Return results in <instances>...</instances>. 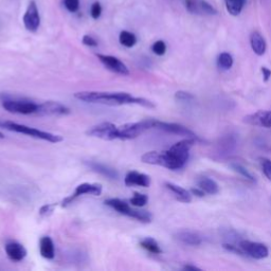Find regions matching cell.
I'll use <instances>...</instances> for the list:
<instances>
[{"mask_svg": "<svg viewBox=\"0 0 271 271\" xmlns=\"http://www.w3.org/2000/svg\"><path fill=\"white\" fill-rule=\"evenodd\" d=\"M195 144V138H187L175 143L166 152H148L141 157L143 163L161 165L169 169L184 167L189 159V152Z\"/></svg>", "mask_w": 271, "mask_h": 271, "instance_id": "cell-1", "label": "cell"}, {"mask_svg": "<svg viewBox=\"0 0 271 271\" xmlns=\"http://www.w3.org/2000/svg\"><path fill=\"white\" fill-rule=\"evenodd\" d=\"M74 98L86 103L102 104L107 106H121L136 104L146 108H154L155 104L144 98L134 97L127 92H105V91H81L74 93Z\"/></svg>", "mask_w": 271, "mask_h": 271, "instance_id": "cell-2", "label": "cell"}, {"mask_svg": "<svg viewBox=\"0 0 271 271\" xmlns=\"http://www.w3.org/2000/svg\"><path fill=\"white\" fill-rule=\"evenodd\" d=\"M0 126L5 128V130H8L10 132L24 134L27 136H30V137H32V138H36V139L51 142V143H58V142L63 141V137H60V136H58V135H54V134H51L48 132L39 131V130H36V128H33V127L27 126L24 124H18V123H15V122H12V121L0 122Z\"/></svg>", "mask_w": 271, "mask_h": 271, "instance_id": "cell-3", "label": "cell"}, {"mask_svg": "<svg viewBox=\"0 0 271 271\" xmlns=\"http://www.w3.org/2000/svg\"><path fill=\"white\" fill-rule=\"evenodd\" d=\"M105 205L110 207L113 210H116V211L120 214L126 215V216H128V217L135 218L141 222L148 223V222H151L153 219V215L150 212L144 211V210L133 209L126 201L121 200L119 198L107 199V200H105Z\"/></svg>", "mask_w": 271, "mask_h": 271, "instance_id": "cell-4", "label": "cell"}, {"mask_svg": "<svg viewBox=\"0 0 271 271\" xmlns=\"http://www.w3.org/2000/svg\"><path fill=\"white\" fill-rule=\"evenodd\" d=\"M155 120H144L141 122H134V123H126L119 126V139L120 140H132L139 137L150 128H154Z\"/></svg>", "mask_w": 271, "mask_h": 271, "instance_id": "cell-5", "label": "cell"}, {"mask_svg": "<svg viewBox=\"0 0 271 271\" xmlns=\"http://www.w3.org/2000/svg\"><path fill=\"white\" fill-rule=\"evenodd\" d=\"M2 107L6 111L18 114H35L38 108V104L31 101L15 100L4 97L2 100Z\"/></svg>", "mask_w": 271, "mask_h": 271, "instance_id": "cell-6", "label": "cell"}, {"mask_svg": "<svg viewBox=\"0 0 271 271\" xmlns=\"http://www.w3.org/2000/svg\"><path fill=\"white\" fill-rule=\"evenodd\" d=\"M86 135L89 136V137L106 141L117 140L119 139V126L110 123V122H103V123H100L88 130Z\"/></svg>", "mask_w": 271, "mask_h": 271, "instance_id": "cell-7", "label": "cell"}, {"mask_svg": "<svg viewBox=\"0 0 271 271\" xmlns=\"http://www.w3.org/2000/svg\"><path fill=\"white\" fill-rule=\"evenodd\" d=\"M102 190H103V188H102V186L99 184H87V182H85V184L78 186L74 193L70 196H68V197H66L62 201V207L69 206L70 203H72L78 197H80V196H82V195H85V194H91L94 196H99L102 193Z\"/></svg>", "mask_w": 271, "mask_h": 271, "instance_id": "cell-8", "label": "cell"}, {"mask_svg": "<svg viewBox=\"0 0 271 271\" xmlns=\"http://www.w3.org/2000/svg\"><path fill=\"white\" fill-rule=\"evenodd\" d=\"M68 113H70V109L67 106L58 103V102L48 101L38 104L35 114L37 116H65Z\"/></svg>", "mask_w": 271, "mask_h": 271, "instance_id": "cell-9", "label": "cell"}, {"mask_svg": "<svg viewBox=\"0 0 271 271\" xmlns=\"http://www.w3.org/2000/svg\"><path fill=\"white\" fill-rule=\"evenodd\" d=\"M97 56L100 59V62L109 71L120 74V76L123 77L130 76L131 72L128 70L127 66L123 62H121L119 58L111 55H105V54H98Z\"/></svg>", "mask_w": 271, "mask_h": 271, "instance_id": "cell-10", "label": "cell"}, {"mask_svg": "<svg viewBox=\"0 0 271 271\" xmlns=\"http://www.w3.org/2000/svg\"><path fill=\"white\" fill-rule=\"evenodd\" d=\"M24 25L26 29L30 32H36L39 28L40 16L36 2L34 0H31L28 8H27V11L24 15Z\"/></svg>", "mask_w": 271, "mask_h": 271, "instance_id": "cell-11", "label": "cell"}, {"mask_svg": "<svg viewBox=\"0 0 271 271\" xmlns=\"http://www.w3.org/2000/svg\"><path fill=\"white\" fill-rule=\"evenodd\" d=\"M240 247L243 249V251L246 254L256 260L265 259V257H267L269 254L268 248L261 243L242 241L240 244Z\"/></svg>", "mask_w": 271, "mask_h": 271, "instance_id": "cell-12", "label": "cell"}, {"mask_svg": "<svg viewBox=\"0 0 271 271\" xmlns=\"http://www.w3.org/2000/svg\"><path fill=\"white\" fill-rule=\"evenodd\" d=\"M154 128H158V130H161V131L169 133V134L186 136L187 138H195L196 139V135L192 131H190L189 128L182 126L180 124L167 123V122H161V121L155 120Z\"/></svg>", "mask_w": 271, "mask_h": 271, "instance_id": "cell-13", "label": "cell"}, {"mask_svg": "<svg viewBox=\"0 0 271 271\" xmlns=\"http://www.w3.org/2000/svg\"><path fill=\"white\" fill-rule=\"evenodd\" d=\"M124 182L127 187L138 186V187L147 188L151 185V178H150V176H147L143 173L133 171L125 176Z\"/></svg>", "mask_w": 271, "mask_h": 271, "instance_id": "cell-14", "label": "cell"}, {"mask_svg": "<svg viewBox=\"0 0 271 271\" xmlns=\"http://www.w3.org/2000/svg\"><path fill=\"white\" fill-rule=\"evenodd\" d=\"M4 249H5L6 255H8V257L11 261L20 262V261H23L27 255L26 248L22 245V244L16 243V242L8 243L5 245Z\"/></svg>", "mask_w": 271, "mask_h": 271, "instance_id": "cell-15", "label": "cell"}, {"mask_svg": "<svg viewBox=\"0 0 271 271\" xmlns=\"http://www.w3.org/2000/svg\"><path fill=\"white\" fill-rule=\"evenodd\" d=\"M235 147H236L235 137L232 135H228L219 141L216 153H217L220 157H225V156L231 154L235 150Z\"/></svg>", "mask_w": 271, "mask_h": 271, "instance_id": "cell-16", "label": "cell"}, {"mask_svg": "<svg viewBox=\"0 0 271 271\" xmlns=\"http://www.w3.org/2000/svg\"><path fill=\"white\" fill-rule=\"evenodd\" d=\"M250 45H251V48L256 55L261 56L266 52V40L259 32L255 31L251 34V36H250Z\"/></svg>", "mask_w": 271, "mask_h": 271, "instance_id": "cell-17", "label": "cell"}, {"mask_svg": "<svg viewBox=\"0 0 271 271\" xmlns=\"http://www.w3.org/2000/svg\"><path fill=\"white\" fill-rule=\"evenodd\" d=\"M40 254L47 260H52L55 256V249H54L53 241L48 236H44L39 242Z\"/></svg>", "mask_w": 271, "mask_h": 271, "instance_id": "cell-18", "label": "cell"}, {"mask_svg": "<svg viewBox=\"0 0 271 271\" xmlns=\"http://www.w3.org/2000/svg\"><path fill=\"white\" fill-rule=\"evenodd\" d=\"M165 187L175 195V197L177 198L179 201L185 202V203L191 202V200H192L191 194H190V192L187 191L186 189L181 188V187H179L177 185L171 184V182H166Z\"/></svg>", "mask_w": 271, "mask_h": 271, "instance_id": "cell-19", "label": "cell"}, {"mask_svg": "<svg viewBox=\"0 0 271 271\" xmlns=\"http://www.w3.org/2000/svg\"><path fill=\"white\" fill-rule=\"evenodd\" d=\"M176 239L181 243L190 246H198L201 244V237L197 234L191 231H181L176 234Z\"/></svg>", "mask_w": 271, "mask_h": 271, "instance_id": "cell-20", "label": "cell"}, {"mask_svg": "<svg viewBox=\"0 0 271 271\" xmlns=\"http://www.w3.org/2000/svg\"><path fill=\"white\" fill-rule=\"evenodd\" d=\"M87 165L89 166L91 169H93L94 172L100 173L103 176H106L107 178L117 179L118 176H119L117 171H114L113 168H110L109 166H107L105 164L98 163V162H87Z\"/></svg>", "mask_w": 271, "mask_h": 271, "instance_id": "cell-21", "label": "cell"}, {"mask_svg": "<svg viewBox=\"0 0 271 271\" xmlns=\"http://www.w3.org/2000/svg\"><path fill=\"white\" fill-rule=\"evenodd\" d=\"M198 187L202 190L203 192H206L210 195H215L219 192V187L216 182L212 179L203 177L198 180Z\"/></svg>", "mask_w": 271, "mask_h": 271, "instance_id": "cell-22", "label": "cell"}, {"mask_svg": "<svg viewBox=\"0 0 271 271\" xmlns=\"http://www.w3.org/2000/svg\"><path fill=\"white\" fill-rule=\"evenodd\" d=\"M226 9L229 14L232 16H237L241 14L244 5L246 3V0H225Z\"/></svg>", "mask_w": 271, "mask_h": 271, "instance_id": "cell-23", "label": "cell"}, {"mask_svg": "<svg viewBox=\"0 0 271 271\" xmlns=\"http://www.w3.org/2000/svg\"><path fill=\"white\" fill-rule=\"evenodd\" d=\"M140 245L142 248L145 249L146 251L151 252L153 254H160L162 252L159 244L154 239H152V237H146V239H143L140 242Z\"/></svg>", "mask_w": 271, "mask_h": 271, "instance_id": "cell-24", "label": "cell"}, {"mask_svg": "<svg viewBox=\"0 0 271 271\" xmlns=\"http://www.w3.org/2000/svg\"><path fill=\"white\" fill-rule=\"evenodd\" d=\"M120 44L122 46L126 47V48H132L136 44H137V37L134 33L128 31H122L119 36Z\"/></svg>", "mask_w": 271, "mask_h": 271, "instance_id": "cell-25", "label": "cell"}, {"mask_svg": "<svg viewBox=\"0 0 271 271\" xmlns=\"http://www.w3.org/2000/svg\"><path fill=\"white\" fill-rule=\"evenodd\" d=\"M218 66L222 70H229L233 66V57L227 52L221 53L218 56Z\"/></svg>", "mask_w": 271, "mask_h": 271, "instance_id": "cell-26", "label": "cell"}, {"mask_svg": "<svg viewBox=\"0 0 271 271\" xmlns=\"http://www.w3.org/2000/svg\"><path fill=\"white\" fill-rule=\"evenodd\" d=\"M264 112H265V110H260V111H256L255 113L249 114V116H247L245 118V122H247V123L251 124V125L262 126V120H263Z\"/></svg>", "mask_w": 271, "mask_h": 271, "instance_id": "cell-27", "label": "cell"}, {"mask_svg": "<svg viewBox=\"0 0 271 271\" xmlns=\"http://www.w3.org/2000/svg\"><path fill=\"white\" fill-rule=\"evenodd\" d=\"M148 201V197L145 194H140V193H135L134 197L130 199V202L132 203V206L141 208L144 207Z\"/></svg>", "mask_w": 271, "mask_h": 271, "instance_id": "cell-28", "label": "cell"}, {"mask_svg": "<svg viewBox=\"0 0 271 271\" xmlns=\"http://www.w3.org/2000/svg\"><path fill=\"white\" fill-rule=\"evenodd\" d=\"M186 8L192 14H200V0H186Z\"/></svg>", "mask_w": 271, "mask_h": 271, "instance_id": "cell-29", "label": "cell"}, {"mask_svg": "<svg viewBox=\"0 0 271 271\" xmlns=\"http://www.w3.org/2000/svg\"><path fill=\"white\" fill-rule=\"evenodd\" d=\"M200 14L215 15L217 14V11H216L209 2H207L206 0H200Z\"/></svg>", "mask_w": 271, "mask_h": 271, "instance_id": "cell-30", "label": "cell"}, {"mask_svg": "<svg viewBox=\"0 0 271 271\" xmlns=\"http://www.w3.org/2000/svg\"><path fill=\"white\" fill-rule=\"evenodd\" d=\"M152 50L155 54H157V55L161 56L165 54L166 52V45L163 42V40H157L153 46H152Z\"/></svg>", "mask_w": 271, "mask_h": 271, "instance_id": "cell-31", "label": "cell"}, {"mask_svg": "<svg viewBox=\"0 0 271 271\" xmlns=\"http://www.w3.org/2000/svg\"><path fill=\"white\" fill-rule=\"evenodd\" d=\"M231 166H232V168L234 169L235 172H237L239 174H241L242 176H244V177H245L246 179H248L250 181H255L253 176L250 174L247 171V168H245L243 165H241V164H231Z\"/></svg>", "mask_w": 271, "mask_h": 271, "instance_id": "cell-32", "label": "cell"}, {"mask_svg": "<svg viewBox=\"0 0 271 271\" xmlns=\"http://www.w3.org/2000/svg\"><path fill=\"white\" fill-rule=\"evenodd\" d=\"M64 5L69 12L76 13L80 8V0H64Z\"/></svg>", "mask_w": 271, "mask_h": 271, "instance_id": "cell-33", "label": "cell"}, {"mask_svg": "<svg viewBox=\"0 0 271 271\" xmlns=\"http://www.w3.org/2000/svg\"><path fill=\"white\" fill-rule=\"evenodd\" d=\"M175 98L178 101L182 102H190L194 100V96L192 93L187 92V91H177L175 93Z\"/></svg>", "mask_w": 271, "mask_h": 271, "instance_id": "cell-34", "label": "cell"}, {"mask_svg": "<svg viewBox=\"0 0 271 271\" xmlns=\"http://www.w3.org/2000/svg\"><path fill=\"white\" fill-rule=\"evenodd\" d=\"M262 162V167H263V172L266 175V177L271 181V160L263 158L261 159Z\"/></svg>", "mask_w": 271, "mask_h": 271, "instance_id": "cell-35", "label": "cell"}, {"mask_svg": "<svg viewBox=\"0 0 271 271\" xmlns=\"http://www.w3.org/2000/svg\"><path fill=\"white\" fill-rule=\"evenodd\" d=\"M55 203H47V205H44L42 208L39 209V215L43 216V217H45V216H48L50 215L52 212L54 208H55Z\"/></svg>", "mask_w": 271, "mask_h": 271, "instance_id": "cell-36", "label": "cell"}, {"mask_svg": "<svg viewBox=\"0 0 271 271\" xmlns=\"http://www.w3.org/2000/svg\"><path fill=\"white\" fill-rule=\"evenodd\" d=\"M90 14H91V17H92L93 19H98V18H100L101 14H102V6H101L100 2H94V3H92L91 9H90Z\"/></svg>", "mask_w": 271, "mask_h": 271, "instance_id": "cell-37", "label": "cell"}, {"mask_svg": "<svg viewBox=\"0 0 271 271\" xmlns=\"http://www.w3.org/2000/svg\"><path fill=\"white\" fill-rule=\"evenodd\" d=\"M223 248H225L226 250H228V251H231V252H234V253H237V254H241V255L245 254V252L243 251V249L241 247L231 245V244H223Z\"/></svg>", "mask_w": 271, "mask_h": 271, "instance_id": "cell-38", "label": "cell"}, {"mask_svg": "<svg viewBox=\"0 0 271 271\" xmlns=\"http://www.w3.org/2000/svg\"><path fill=\"white\" fill-rule=\"evenodd\" d=\"M262 126L266 127V128L271 127V110L270 111L265 110V112H264L263 120H262Z\"/></svg>", "mask_w": 271, "mask_h": 271, "instance_id": "cell-39", "label": "cell"}, {"mask_svg": "<svg viewBox=\"0 0 271 271\" xmlns=\"http://www.w3.org/2000/svg\"><path fill=\"white\" fill-rule=\"evenodd\" d=\"M82 42L85 46H88V47H97L98 46L97 40L89 35H84Z\"/></svg>", "mask_w": 271, "mask_h": 271, "instance_id": "cell-40", "label": "cell"}, {"mask_svg": "<svg viewBox=\"0 0 271 271\" xmlns=\"http://www.w3.org/2000/svg\"><path fill=\"white\" fill-rule=\"evenodd\" d=\"M262 73H263V77H264V81L267 82V81L271 78V70H269L268 68H266V67H263L262 68Z\"/></svg>", "mask_w": 271, "mask_h": 271, "instance_id": "cell-41", "label": "cell"}, {"mask_svg": "<svg viewBox=\"0 0 271 271\" xmlns=\"http://www.w3.org/2000/svg\"><path fill=\"white\" fill-rule=\"evenodd\" d=\"M191 192H192V194H194L195 196H198V197H203V196H205V192H203L200 188H199V189H197V188H196V189H192V190H191Z\"/></svg>", "mask_w": 271, "mask_h": 271, "instance_id": "cell-42", "label": "cell"}, {"mask_svg": "<svg viewBox=\"0 0 271 271\" xmlns=\"http://www.w3.org/2000/svg\"><path fill=\"white\" fill-rule=\"evenodd\" d=\"M184 269H185V270H193V271H195V270H200V268L196 267V266H193V265H186V266L184 267Z\"/></svg>", "mask_w": 271, "mask_h": 271, "instance_id": "cell-43", "label": "cell"}, {"mask_svg": "<svg viewBox=\"0 0 271 271\" xmlns=\"http://www.w3.org/2000/svg\"><path fill=\"white\" fill-rule=\"evenodd\" d=\"M4 138V136L2 133H0V139H3Z\"/></svg>", "mask_w": 271, "mask_h": 271, "instance_id": "cell-44", "label": "cell"}]
</instances>
